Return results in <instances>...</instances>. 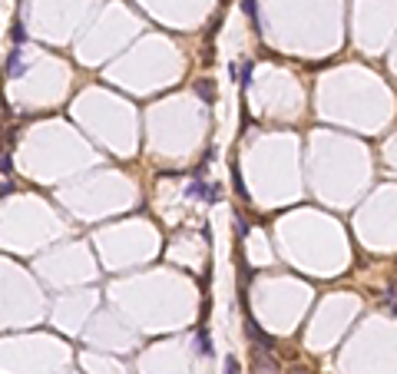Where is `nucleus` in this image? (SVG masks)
Segmentation results:
<instances>
[{
  "label": "nucleus",
  "mask_w": 397,
  "mask_h": 374,
  "mask_svg": "<svg viewBox=\"0 0 397 374\" xmlns=\"http://www.w3.org/2000/svg\"><path fill=\"white\" fill-rule=\"evenodd\" d=\"M189 195L192 199H215V192H208V186H202V182H192Z\"/></svg>",
  "instance_id": "2"
},
{
  "label": "nucleus",
  "mask_w": 397,
  "mask_h": 374,
  "mask_svg": "<svg viewBox=\"0 0 397 374\" xmlns=\"http://www.w3.org/2000/svg\"><path fill=\"white\" fill-rule=\"evenodd\" d=\"M248 80H252V60L242 66V86H248Z\"/></svg>",
  "instance_id": "5"
},
{
  "label": "nucleus",
  "mask_w": 397,
  "mask_h": 374,
  "mask_svg": "<svg viewBox=\"0 0 397 374\" xmlns=\"http://www.w3.org/2000/svg\"><path fill=\"white\" fill-rule=\"evenodd\" d=\"M242 7H245V10L252 14V17H255V10H258V7H255V0H242Z\"/></svg>",
  "instance_id": "7"
},
{
  "label": "nucleus",
  "mask_w": 397,
  "mask_h": 374,
  "mask_svg": "<svg viewBox=\"0 0 397 374\" xmlns=\"http://www.w3.org/2000/svg\"><path fill=\"white\" fill-rule=\"evenodd\" d=\"M225 374H238V358H225Z\"/></svg>",
  "instance_id": "4"
},
{
  "label": "nucleus",
  "mask_w": 397,
  "mask_h": 374,
  "mask_svg": "<svg viewBox=\"0 0 397 374\" xmlns=\"http://www.w3.org/2000/svg\"><path fill=\"white\" fill-rule=\"evenodd\" d=\"M199 93H202V99H212V86H208V83H202V86H199Z\"/></svg>",
  "instance_id": "6"
},
{
  "label": "nucleus",
  "mask_w": 397,
  "mask_h": 374,
  "mask_svg": "<svg viewBox=\"0 0 397 374\" xmlns=\"http://www.w3.org/2000/svg\"><path fill=\"white\" fill-rule=\"evenodd\" d=\"M23 70H27V66H23V60H20V53L14 50V53H10V60H7V73H10V76H20Z\"/></svg>",
  "instance_id": "1"
},
{
  "label": "nucleus",
  "mask_w": 397,
  "mask_h": 374,
  "mask_svg": "<svg viewBox=\"0 0 397 374\" xmlns=\"http://www.w3.org/2000/svg\"><path fill=\"white\" fill-rule=\"evenodd\" d=\"M195 344H199V351H202V355H212V341H208V331H199Z\"/></svg>",
  "instance_id": "3"
}]
</instances>
